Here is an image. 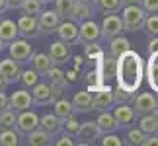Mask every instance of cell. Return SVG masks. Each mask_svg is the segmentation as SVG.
Wrapping results in <instances>:
<instances>
[{
    "instance_id": "7dc6e473",
    "label": "cell",
    "mask_w": 158,
    "mask_h": 146,
    "mask_svg": "<svg viewBox=\"0 0 158 146\" xmlns=\"http://www.w3.org/2000/svg\"><path fill=\"white\" fill-rule=\"evenodd\" d=\"M8 107H10V97L4 92H0V111H4V109H8Z\"/></svg>"
},
{
    "instance_id": "91938a15",
    "label": "cell",
    "mask_w": 158,
    "mask_h": 146,
    "mask_svg": "<svg viewBox=\"0 0 158 146\" xmlns=\"http://www.w3.org/2000/svg\"><path fill=\"white\" fill-rule=\"evenodd\" d=\"M0 20H2V12H0Z\"/></svg>"
},
{
    "instance_id": "11a10c76",
    "label": "cell",
    "mask_w": 158,
    "mask_h": 146,
    "mask_svg": "<svg viewBox=\"0 0 158 146\" xmlns=\"http://www.w3.org/2000/svg\"><path fill=\"white\" fill-rule=\"evenodd\" d=\"M76 2H82V4H90V6H94V0H76Z\"/></svg>"
},
{
    "instance_id": "681fc988",
    "label": "cell",
    "mask_w": 158,
    "mask_h": 146,
    "mask_svg": "<svg viewBox=\"0 0 158 146\" xmlns=\"http://www.w3.org/2000/svg\"><path fill=\"white\" fill-rule=\"evenodd\" d=\"M76 68L74 70H69V72H64V76H66V80H69V82H72V80H76Z\"/></svg>"
},
{
    "instance_id": "f907efd6",
    "label": "cell",
    "mask_w": 158,
    "mask_h": 146,
    "mask_svg": "<svg viewBox=\"0 0 158 146\" xmlns=\"http://www.w3.org/2000/svg\"><path fill=\"white\" fill-rule=\"evenodd\" d=\"M20 4H22V0H6V6H8V8H18Z\"/></svg>"
},
{
    "instance_id": "d6a6232c",
    "label": "cell",
    "mask_w": 158,
    "mask_h": 146,
    "mask_svg": "<svg viewBox=\"0 0 158 146\" xmlns=\"http://www.w3.org/2000/svg\"><path fill=\"white\" fill-rule=\"evenodd\" d=\"M98 64H100V70H102V76H104V80L106 78H111V76H115V68H117V59H113L111 55L106 59H102V60H98Z\"/></svg>"
},
{
    "instance_id": "bcb514c9",
    "label": "cell",
    "mask_w": 158,
    "mask_h": 146,
    "mask_svg": "<svg viewBox=\"0 0 158 146\" xmlns=\"http://www.w3.org/2000/svg\"><path fill=\"white\" fill-rule=\"evenodd\" d=\"M143 146H158V135H156V132H154V135H147Z\"/></svg>"
},
{
    "instance_id": "816d5d0a",
    "label": "cell",
    "mask_w": 158,
    "mask_h": 146,
    "mask_svg": "<svg viewBox=\"0 0 158 146\" xmlns=\"http://www.w3.org/2000/svg\"><path fill=\"white\" fill-rule=\"evenodd\" d=\"M123 6H131V4H141V0H121Z\"/></svg>"
},
{
    "instance_id": "9a60e30c",
    "label": "cell",
    "mask_w": 158,
    "mask_h": 146,
    "mask_svg": "<svg viewBox=\"0 0 158 146\" xmlns=\"http://www.w3.org/2000/svg\"><path fill=\"white\" fill-rule=\"evenodd\" d=\"M18 26V33L22 37H35L39 35V29H37V16H27V14H22L16 22Z\"/></svg>"
},
{
    "instance_id": "4316f807",
    "label": "cell",
    "mask_w": 158,
    "mask_h": 146,
    "mask_svg": "<svg viewBox=\"0 0 158 146\" xmlns=\"http://www.w3.org/2000/svg\"><path fill=\"white\" fill-rule=\"evenodd\" d=\"M53 105H55V115L60 119V121H64L66 117H70V115H74V107H72V103L66 99V97H57V99L53 101Z\"/></svg>"
},
{
    "instance_id": "7402d4cb",
    "label": "cell",
    "mask_w": 158,
    "mask_h": 146,
    "mask_svg": "<svg viewBox=\"0 0 158 146\" xmlns=\"http://www.w3.org/2000/svg\"><path fill=\"white\" fill-rule=\"evenodd\" d=\"M29 60H31V68L37 72L39 76H45V72H47V70H49L51 66L55 64L47 53H33Z\"/></svg>"
},
{
    "instance_id": "8d00e7d4",
    "label": "cell",
    "mask_w": 158,
    "mask_h": 146,
    "mask_svg": "<svg viewBox=\"0 0 158 146\" xmlns=\"http://www.w3.org/2000/svg\"><path fill=\"white\" fill-rule=\"evenodd\" d=\"M84 55H86L88 60H102L104 59V51H102V47L92 41V43H84Z\"/></svg>"
},
{
    "instance_id": "44dd1931",
    "label": "cell",
    "mask_w": 158,
    "mask_h": 146,
    "mask_svg": "<svg viewBox=\"0 0 158 146\" xmlns=\"http://www.w3.org/2000/svg\"><path fill=\"white\" fill-rule=\"evenodd\" d=\"M45 76H47V82L51 84L53 88H57V90H63L69 86V80H66V76H64V72L59 68V64H53L49 70L45 72Z\"/></svg>"
},
{
    "instance_id": "c3c4849f",
    "label": "cell",
    "mask_w": 158,
    "mask_h": 146,
    "mask_svg": "<svg viewBox=\"0 0 158 146\" xmlns=\"http://www.w3.org/2000/svg\"><path fill=\"white\" fill-rule=\"evenodd\" d=\"M150 53H158V35L150 37V41H148V55Z\"/></svg>"
},
{
    "instance_id": "f6af8a7d",
    "label": "cell",
    "mask_w": 158,
    "mask_h": 146,
    "mask_svg": "<svg viewBox=\"0 0 158 146\" xmlns=\"http://www.w3.org/2000/svg\"><path fill=\"white\" fill-rule=\"evenodd\" d=\"M141 8L147 14H158V0H141Z\"/></svg>"
},
{
    "instance_id": "e0dca14e",
    "label": "cell",
    "mask_w": 158,
    "mask_h": 146,
    "mask_svg": "<svg viewBox=\"0 0 158 146\" xmlns=\"http://www.w3.org/2000/svg\"><path fill=\"white\" fill-rule=\"evenodd\" d=\"M10 97V107L16 109V111H23V109H29L33 107V97H31V92H27L26 88L22 90H16Z\"/></svg>"
},
{
    "instance_id": "680465c9",
    "label": "cell",
    "mask_w": 158,
    "mask_h": 146,
    "mask_svg": "<svg viewBox=\"0 0 158 146\" xmlns=\"http://www.w3.org/2000/svg\"><path fill=\"white\" fill-rule=\"evenodd\" d=\"M2 49H4V43H2V41H0V53H2Z\"/></svg>"
},
{
    "instance_id": "83f0119b",
    "label": "cell",
    "mask_w": 158,
    "mask_h": 146,
    "mask_svg": "<svg viewBox=\"0 0 158 146\" xmlns=\"http://www.w3.org/2000/svg\"><path fill=\"white\" fill-rule=\"evenodd\" d=\"M139 121V129H141L144 135H154L156 129H158V119L154 117V113H147V115H141Z\"/></svg>"
},
{
    "instance_id": "836d02e7",
    "label": "cell",
    "mask_w": 158,
    "mask_h": 146,
    "mask_svg": "<svg viewBox=\"0 0 158 146\" xmlns=\"http://www.w3.org/2000/svg\"><path fill=\"white\" fill-rule=\"evenodd\" d=\"M143 31L148 35V37H154L158 35V14H147L143 22Z\"/></svg>"
},
{
    "instance_id": "484cf974",
    "label": "cell",
    "mask_w": 158,
    "mask_h": 146,
    "mask_svg": "<svg viewBox=\"0 0 158 146\" xmlns=\"http://www.w3.org/2000/svg\"><path fill=\"white\" fill-rule=\"evenodd\" d=\"M94 16V6L90 4H82V2H74V8H72V14H70V20L74 23H80L84 20H90Z\"/></svg>"
},
{
    "instance_id": "3957f363",
    "label": "cell",
    "mask_w": 158,
    "mask_h": 146,
    "mask_svg": "<svg viewBox=\"0 0 158 146\" xmlns=\"http://www.w3.org/2000/svg\"><path fill=\"white\" fill-rule=\"evenodd\" d=\"M63 94L60 90L53 88L49 82H37L31 88V97H33V105H53V101Z\"/></svg>"
},
{
    "instance_id": "e575fe53",
    "label": "cell",
    "mask_w": 158,
    "mask_h": 146,
    "mask_svg": "<svg viewBox=\"0 0 158 146\" xmlns=\"http://www.w3.org/2000/svg\"><path fill=\"white\" fill-rule=\"evenodd\" d=\"M16 117H18V111H16V109H12V107L0 111V129H14Z\"/></svg>"
},
{
    "instance_id": "9c48e42d",
    "label": "cell",
    "mask_w": 158,
    "mask_h": 146,
    "mask_svg": "<svg viewBox=\"0 0 158 146\" xmlns=\"http://www.w3.org/2000/svg\"><path fill=\"white\" fill-rule=\"evenodd\" d=\"M109 107H113V90L102 84L92 95V109L94 111H107Z\"/></svg>"
},
{
    "instance_id": "4fadbf2b",
    "label": "cell",
    "mask_w": 158,
    "mask_h": 146,
    "mask_svg": "<svg viewBox=\"0 0 158 146\" xmlns=\"http://www.w3.org/2000/svg\"><path fill=\"white\" fill-rule=\"evenodd\" d=\"M51 57V60L55 64H64L66 60H70L72 57V51H70V45L64 43V41H53L49 45V53H47Z\"/></svg>"
},
{
    "instance_id": "4dcf8cb0",
    "label": "cell",
    "mask_w": 158,
    "mask_h": 146,
    "mask_svg": "<svg viewBox=\"0 0 158 146\" xmlns=\"http://www.w3.org/2000/svg\"><path fill=\"white\" fill-rule=\"evenodd\" d=\"M55 2V12L59 14L60 20H70V14H72V8H74V2L76 0H53Z\"/></svg>"
},
{
    "instance_id": "603a6c76",
    "label": "cell",
    "mask_w": 158,
    "mask_h": 146,
    "mask_svg": "<svg viewBox=\"0 0 158 146\" xmlns=\"http://www.w3.org/2000/svg\"><path fill=\"white\" fill-rule=\"evenodd\" d=\"M96 125H98V129L102 132H115L119 129L117 119L113 117V113H109V109L107 111H100L98 119H96Z\"/></svg>"
},
{
    "instance_id": "6125c7cd",
    "label": "cell",
    "mask_w": 158,
    "mask_h": 146,
    "mask_svg": "<svg viewBox=\"0 0 158 146\" xmlns=\"http://www.w3.org/2000/svg\"><path fill=\"white\" fill-rule=\"evenodd\" d=\"M156 97H158V94H156Z\"/></svg>"
},
{
    "instance_id": "60d3db41",
    "label": "cell",
    "mask_w": 158,
    "mask_h": 146,
    "mask_svg": "<svg viewBox=\"0 0 158 146\" xmlns=\"http://www.w3.org/2000/svg\"><path fill=\"white\" fill-rule=\"evenodd\" d=\"M60 127L64 129V132H69V135L74 136L76 131H78V127H80V121H76L74 115H70V117H66V119L63 121V125H60Z\"/></svg>"
},
{
    "instance_id": "db71d44e",
    "label": "cell",
    "mask_w": 158,
    "mask_h": 146,
    "mask_svg": "<svg viewBox=\"0 0 158 146\" xmlns=\"http://www.w3.org/2000/svg\"><path fill=\"white\" fill-rule=\"evenodd\" d=\"M6 86H8V84H6V82L2 80V78H0V92H4V90H6Z\"/></svg>"
},
{
    "instance_id": "30bf717a",
    "label": "cell",
    "mask_w": 158,
    "mask_h": 146,
    "mask_svg": "<svg viewBox=\"0 0 158 146\" xmlns=\"http://www.w3.org/2000/svg\"><path fill=\"white\" fill-rule=\"evenodd\" d=\"M113 117L117 119L119 127L129 129V127H133L137 123L139 115H137L135 109H133V105H129V101H127V103H117V107L113 109Z\"/></svg>"
},
{
    "instance_id": "8fae6325",
    "label": "cell",
    "mask_w": 158,
    "mask_h": 146,
    "mask_svg": "<svg viewBox=\"0 0 158 146\" xmlns=\"http://www.w3.org/2000/svg\"><path fill=\"white\" fill-rule=\"evenodd\" d=\"M98 39H100V26L98 23L92 18L80 22V26H78V43H92V41H98Z\"/></svg>"
},
{
    "instance_id": "6f0895ef",
    "label": "cell",
    "mask_w": 158,
    "mask_h": 146,
    "mask_svg": "<svg viewBox=\"0 0 158 146\" xmlns=\"http://www.w3.org/2000/svg\"><path fill=\"white\" fill-rule=\"evenodd\" d=\"M41 4H49V2H53V0H39Z\"/></svg>"
},
{
    "instance_id": "1f68e13d",
    "label": "cell",
    "mask_w": 158,
    "mask_h": 146,
    "mask_svg": "<svg viewBox=\"0 0 158 146\" xmlns=\"http://www.w3.org/2000/svg\"><path fill=\"white\" fill-rule=\"evenodd\" d=\"M96 10H100L102 14H115L121 10V0H94Z\"/></svg>"
},
{
    "instance_id": "277c9868",
    "label": "cell",
    "mask_w": 158,
    "mask_h": 146,
    "mask_svg": "<svg viewBox=\"0 0 158 146\" xmlns=\"http://www.w3.org/2000/svg\"><path fill=\"white\" fill-rule=\"evenodd\" d=\"M123 33V22H121V16L115 12V14H107L104 18V22L100 23V39L109 41L113 37Z\"/></svg>"
},
{
    "instance_id": "f35d334b",
    "label": "cell",
    "mask_w": 158,
    "mask_h": 146,
    "mask_svg": "<svg viewBox=\"0 0 158 146\" xmlns=\"http://www.w3.org/2000/svg\"><path fill=\"white\" fill-rule=\"evenodd\" d=\"M18 80H20L26 88H33L35 84L39 82V74H37V72H35L33 68H29V70H22Z\"/></svg>"
},
{
    "instance_id": "9f6ffc18",
    "label": "cell",
    "mask_w": 158,
    "mask_h": 146,
    "mask_svg": "<svg viewBox=\"0 0 158 146\" xmlns=\"http://www.w3.org/2000/svg\"><path fill=\"white\" fill-rule=\"evenodd\" d=\"M152 113H154V117L158 119V101H156V107H154V111H152Z\"/></svg>"
},
{
    "instance_id": "b9f144b4",
    "label": "cell",
    "mask_w": 158,
    "mask_h": 146,
    "mask_svg": "<svg viewBox=\"0 0 158 146\" xmlns=\"http://www.w3.org/2000/svg\"><path fill=\"white\" fill-rule=\"evenodd\" d=\"M102 135H104V136H100L102 146H121L123 144V140L117 135H113V132H102Z\"/></svg>"
},
{
    "instance_id": "74e56055",
    "label": "cell",
    "mask_w": 158,
    "mask_h": 146,
    "mask_svg": "<svg viewBox=\"0 0 158 146\" xmlns=\"http://www.w3.org/2000/svg\"><path fill=\"white\" fill-rule=\"evenodd\" d=\"M86 84H88V88L90 90H98L102 84H104V76H102V70H100V64H98V70H88L86 72Z\"/></svg>"
},
{
    "instance_id": "f1b7e54d",
    "label": "cell",
    "mask_w": 158,
    "mask_h": 146,
    "mask_svg": "<svg viewBox=\"0 0 158 146\" xmlns=\"http://www.w3.org/2000/svg\"><path fill=\"white\" fill-rule=\"evenodd\" d=\"M127 49H131V47H129V41H127L123 35H117V37L109 39V55H111L113 59H117L119 55H123Z\"/></svg>"
},
{
    "instance_id": "5bb4252c",
    "label": "cell",
    "mask_w": 158,
    "mask_h": 146,
    "mask_svg": "<svg viewBox=\"0 0 158 146\" xmlns=\"http://www.w3.org/2000/svg\"><path fill=\"white\" fill-rule=\"evenodd\" d=\"M20 72H22L20 63H16L14 59H2V60H0V78H2L6 84L18 82Z\"/></svg>"
},
{
    "instance_id": "ffe728a7",
    "label": "cell",
    "mask_w": 158,
    "mask_h": 146,
    "mask_svg": "<svg viewBox=\"0 0 158 146\" xmlns=\"http://www.w3.org/2000/svg\"><path fill=\"white\" fill-rule=\"evenodd\" d=\"M51 142H53V135H49L41 127H37V129H33L31 132L26 135V144L29 146H49Z\"/></svg>"
},
{
    "instance_id": "ee69618b",
    "label": "cell",
    "mask_w": 158,
    "mask_h": 146,
    "mask_svg": "<svg viewBox=\"0 0 158 146\" xmlns=\"http://www.w3.org/2000/svg\"><path fill=\"white\" fill-rule=\"evenodd\" d=\"M53 142L57 146H74L76 144V140L72 138V135H69V132H60V136H57Z\"/></svg>"
},
{
    "instance_id": "6da1fadb",
    "label": "cell",
    "mask_w": 158,
    "mask_h": 146,
    "mask_svg": "<svg viewBox=\"0 0 158 146\" xmlns=\"http://www.w3.org/2000/svg\"><path fill=\"white\" fill-rule=\"evenodd\" d=\"M143 76H144V66H143L141 55L137 51L127 49L123 55L117 57L115 78H117L119 88L135 94V92H139V88H141V84H143Z\"/></svg>"
},
{
    "instance_id": "f546056e",
    "label": "cell",
    "mask_w": 158,
    "mask_h": 146,
    "mask_svg": "<svg viewBox=\"0 0 158 146\" xmlns=\"http://www.w3.org/2000/svg\"><path fill=\"white\" fill-rule=\"evenodd\" d=\"M22 142V135L16 129H0V144L2 146H18Z\"/></svg>"
},
{
    "instance_id": "ba28073f",
    "label": "cell",
    "mask_w": 158,
    "mask_h": 146,
    "mask_svg": "<svg viewBox=\"0 0 158 146\" xmlns=\"http://www.w3.org/2000/svg\"><path fill=\"white\" fill-rule=\"evenodd\" d=\"M133 109L137 111V115H147V113H152L154 107H156V101L158 97L150 92H141V94H133Z\"/></svg>"
},
{
    "instance_id": "ab89813d",
    "label": "cell",
    "mask_w": 158,
    "mask_h": 146,
    "mask_svg": "<svg viewBox=\"0 0 158 146\" xmlns=\"http://www.w3.org/2000/svg\"><path fill=\"white\" fill-rule=\"evenodd\" d=\"M144 138H147V135H144L139 127H137V129H131L129 132H127V142L133 144V146H143Z\"/></svg>"
},
{
    "instance_id": "7c38bea8",
    "label": "cell",
    "mask_w": 158,
    "mask_h": 146,
    "mask_svg": "<svg viewBox=\"0 0 158 146\" xmlns=\"http://www.w3.org/2000/svg\"><path fill=\"white\" fill-rule=\"evenodd\" d=\"M74 136L80 138V144H92L102 136V131L98 129L96 121H86V123H80Z\"/></svg>"
},
{
    "instance_id": "2e32d148",
    "label": "cell",
    "mask_w": 158,
    "mask_h": 146,
    "mask_svg": "<svg viewBox=\"0 0 158 146\" xmlns=\"http://www.w3.org/2000/svg\"><path fill=\"white\" fill-rule=\"evenodd\" d=\"M55 33L59 35L60 41H64V43H78V26L72 20H66V22H60L59 27L55 29Z\"/></svg>"
},
{
    "instance_id": "ac0fdd59",
    "label": "cell",
    "mask_w": 158,
    "mask_h": 146,
    "mask_svg": "<svg viewBox=\"0 0 158 146\" xmlns=\"http://www.w3.org/2000/svg\"><path fill=\"white\" fill-rule=\"evenodd\" d=\"M148 80V86L154 94H158V53H150L147 60V72H144Z\"/></svg>"
},
{
    "instance_id": "d4e9b609",
    "label": "cell",
    "mask_w": 158,
    "mask_h": 146,
    "mask_svg": "<svg viewBox=\"0 0 158 146\" xmlns=\"http://www.w3.org/2000/svg\"><path fill=\"white\" fill-rule=\"evenodd\" d=\"M60 125H63V121H60L55 113H45V115L39 117V127L43 131H47L49 135H53V136L60 131Z\"/></svg>"
},
{
    "instance_id": "5b68a950",
    "label": "cell",
    "mask_w": 158,
    "mask_h": 146,
    "mask_svg": "<svg viewBox=\"0 0 158 146\" xmlns=\"http://www.w3.org/2000/svg\"><path fill=\"white\" fill-rule=\"evenodd\" d=\"M37 127H39V115L35 113L31 107H29V109H23V111H18L14 129L20 132V135L26 136L27 132H31L33 129H37Z\"/></svg>"
},
{
    "instance_id": "7bdbcfd3",
    "label": "cell",
    "mask_w": 158,
    "mask_h": 146,
    "mask_svg": "<svg viewBox=\"0 0 158 146\" xmlns=\"http://www.w3.org/2000/svg\"><path fill=\"white\" fill-rule=\"evenodd\" d=\"M131 97H133L131 92H127V90L119 88V86L113 90V103H127V101H131Z\"/></svg>"
},
{
    "instance_id": "cb8c5ba5",
    "label": "cell",
    "mask_w": 158,
    "mask_h": 146,
    "mask_svg": "<svg viewBox=\"0 0 158 146\" xmlns=\"http://www.w3.org/2000/svg\"><path fill=\"white\" fill-rule=\"evenodd\" d=\"M18 26L14 20H0V41L4 45H8L10 41H14L18 37Z\"/></svg>"
},
{
    "instance_id": "7a4b0ae2",
    "label": "cell",
    "mask_w": 158,
    "mask_h": 146,
    "mask_svg": "<svg viewBox=\"0 0 158 146\" xmlns=\"http://www.w3.org/2000/svg\"><path fill=\"white\" fill-rule=\"evenodd\" d=\"M121 22H123L125 31H137L143 27L147 12L141 8V4H131V6H121Z\"/></svg>"
},
{
    "instance_id": "d6986e66",
    "label": "cell",
    "mask_w": 158,
    "mask_h": 146,
    "mask_svg": "<svg viewBox=\"0 0 158 146\" xmlns=\"http://www.w3.org/2000/svg\"><path fill=\"white\" fill-rule=\"evenodd\" d=\"M70 103H72V107H74V111H78V113L92 111V94H90V90H80V92H76Z\"/></svg>"
},
{
    "instance_id": "52a82bcc",
    "label": "cell",
    "mask_w": 158,
    "mask_h": 146,
    "mask_svg": "<svg viewBox=\"0 0 158 146\" xmlns=\"http://www.w3.org/2000/svg\"><path fill=\"white\" fill-rule=\"evenodd\" d=\"M59 23H60V18L55 10H41L37 14V29H39V33H43V35L55 33V29L59 27Z\"/></svg>"
},
{
    "instance_id": "8992f818",
    "label": "cell",
    "mask_w": 158,
    "mask_h": 146,
    "mask_svg": "<svg viewBox=\"0 0 158 146\" xmlns=\"http://www.w3.org/2000/svg\"><path fill=\"white\" fill-rule=\"evenodd\" d=\"M8 53H10V59H14L16 63H29V59H31V55H33V47L27 43L26 39H14V41H10L8 43Z\"/></svg>"
},
{
    "instance_id": "94428289",
    "label": "cell",
    "mask_w": 158,
    "mask_h": 146,
    "mask_svg": "<svg viewBox=\"0 0 158 146\" xmlns=\"http://www.w3.org/2000/svg\"><path fill=\"white\" fill-rule=\"evenodd\" d=\"M156 135H158V129H156Z\"/></svg>"
},
{
    "instance_id": "d590c367",
    "label": "cell",
    "mask_w": 158,
    "mask_h": 146,
    "mask_svg": "<svg viewBox=\"0 0 158 146\" xmlns=\"http://www.w3.org/2000/svg\"><path fill=\"white\" fill-rule=\"evenodd\" d=\"M22 10V14H27V16H37L41 10H43V4L39 0H22V4L18 6Z\"/></svg>"
},
{
    "instance_id": "f5cc1de1",
    "label": "cell",
    "mask_w": 158,
    "mask_h": 146,
    "mask_svg": "<svg viewBox=\"0 0 158 146\" xmlns=\"http://www.w3.org/2000/svg\"><path fill=\"white\" fill-rule=\"evenodd\" d=\"M6 10H8V6H6V0H0V12L4 14Z\"/></svg>"
}]
</instances>
